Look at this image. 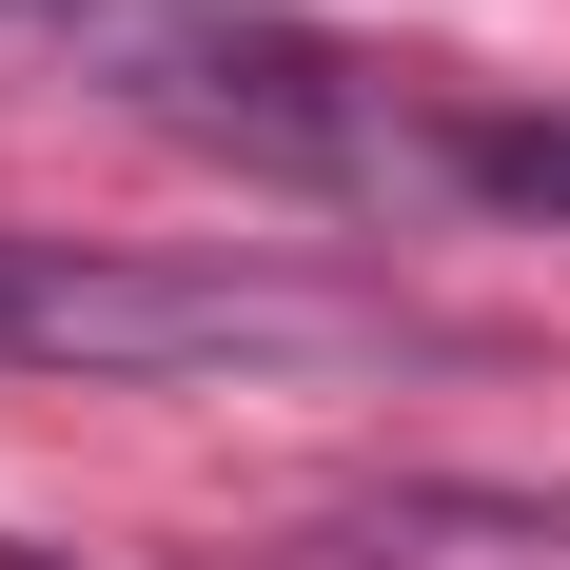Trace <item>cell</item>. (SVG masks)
Segmentation results:
<instances>
[{
	"instance_id": "obj_1",
	"label": "cell",
	"mask_w": 570,
	"mask_h": 570,
	"mask_svg": "<svg viewBox=\"0 0 570 570\" xmlns=\"http://www.w3.org/2000/svg\"><path fill=\"white\" fill-rule=\"evenodd\" d=\"M354 315L236 256H118V236H0V354L20 374H236V354H335Z\"/></svg>"
},
{
	"instance_id": "obj_3",
	"label": "cell",
	"mask_w": 570,
	"mask_h": 570,
	"mask_svg": "<svg viewBox=\"0 0 570 570\" xmlns=\"http://www.w3.org/2000/svg\"><path fill=\"white\" fill-rule=\"evenodd\" d=\"M472 177H492V197H531V217H570V118H512V138H472Z\"/></svg>"
},
{
	"instance_id": "obj_2",
	"label": "cell",
	"mask_w": 570,
	"mask_h": 570,
	"mask_svg": "<svg viewBox=\"0 0 570 570\" xmlns=\"http://www.w3.org/2000/svg\"><path fill=\"white\" fill-rule=\"evenodd\" d=\"M118 59H138V79L197 118V138H256V158H354L335 59L276 40V20H118Z\"/></svg>"
}]
</instances>
